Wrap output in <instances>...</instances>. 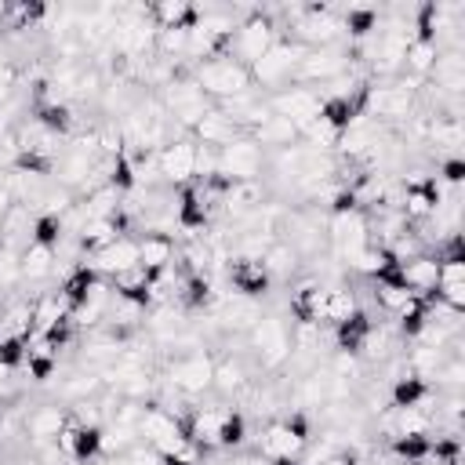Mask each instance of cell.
I'll list each match as a JSON object with an SVG mask.
<instances>
[{
    "instance_id": "cell-39",
    "label": "cell",
    "mask_w": 465,
    "mask_h": 465,
    "mask_svg": "<svg viewBox=\"0 0 465 465\" xmlns=\"http://www.w3.org/2000/svg\"><path fill=\"white\" fill-rule=\"evenodd\" d=\"M440 171H443V182H447V185H461V178H465V160H461V156H447V160L440 163Z\"/></svg>"
},
{
    "instance_id": "cell-34",
    "label": "cell",
    "mask_w": 465,
    "mask_h": 465,
    "mask_svg": "<svg viewBox=\"0 0 465 465\" xmlns=\"http://www.w3.org/2000/svg\"><path fill=\"white\" fill-rule=\"evenodd\" d=\"M389 450H392V458L400 461V465H407V461H429V450H432V440L429 436H392V443H389Z\"/></svg>"
},
{
    "instance_id": "cell-13",
    "label": "cell",
    "mask_w": 465,
    "mask_h": 465,
    "mask_svg": "<svg viewBox=\"0 0 465 465\" xmlns=\"http://www.w3.org/2000/svg\"><path fill=\"white\" fill-rule=\"evenodd\" d=\"M327 243L334 247V254H338L341 262H352L363 247H371V229H367L363 211L334 214V218L327 222Z\"/></svg>"
},
{
    "instance_id": "cell-12",
    "label": "cell",
    "mask_w": 465,
    "mask_h": 465,
    "mask_svg": "<svg viewBox=\"0 0 465 465\" xmlns=\"http://www.w3.org/2000/svg\"><path fill=\"white\" fill-rule=\"evenodd\" d=\"M153 163H156L160 182L178 185V189L189 185L196 178V142H193V134H182V138L167 142L163 149H156Z\"/></svg>"
},
{
    "instance_id": "cell-36",
    "label": "cell",
    "mask_w": 465,
    "mask_h": 465,
    "mask_svg": "<svg viewBox=\"0 0 465 465\" xmlns=\"http://www.w3.org/2000/svg\"><path fill=\"white\" fill-rule=\"evenodd\" d=\"M243 440H247V418L240 414V411H225V418H222V429H218V447H243Z\"/></svg>"
},
{
    "instance_id": "cell-33",
    "label": "cell",
    "mask_w": 465,
    "mask_h": 465,
    "mask_svg": "<svg viewBox=\"0 0 465 465\" xmlns=\"http://www.w3.org/2000/svg\"><path fill=\"white\" fill-rule=\"evenodd\" d=\"M414 298H418V294H411L403 283H374V302H378V309L389 312L392 320H396Z\"/></svg>"
},
{
    "instance_id": "cell-11",
    "label": "cell",
    "mask_w": 465,
    "mask_h": 465,
    "mask_svg": "<svg viewBox=\"0 0 465 465\" xmlns=\"http://www.w3.org/2000/svg\"><path fill=\"white\" fill-rule=\"evenodd\" d=\"M269 109H272L276 116L291 120V124L302 131L305 124H312V120L320 116L323 98H320V91H316V87L287 84V87H280V91H272V94H269Z\"/></svg>"
},
{
    "instance_id": "cell-18",
    "label": "cell",
    "mask_w": 465,
    "mask_h": 465,
    "mask_svg": "<svg viewBox=\"0 0 465 465\" xmlns=\"http://www.w3.org/2000/svg\"><path fill=\"white\" fill-rule=\"evenodd\" d=\"M400 280H403V287L411 291V294H418V298H425V294H432L436 291V280H440V262H436V254H414V258H407V262H400Z\"/></svg>"
},
{
    "instance_id": "cell-40",
    "label": "cell",
    "mask_w": 465,
    "mask_h": 465,
    "mask_svg": "<svg viewBox=\"0 0 465 465\" xmlns=\"http://www.w3.org/2000/svg\"><path fill=\"white\" fill-rule=\"evenodd\" d=\"M272 465H302V458H280V461H272Z\"/></svg>"
},
{
    "instance_id": "cell-6",
    "label": "cell",
    "mask_w": 465,
    "mask_h": 465,
    "mask_svg": "<svg viewBox=\"0 0 465 465\" xmlns=\"http://www.w3.org/2000/svg\"><path fill=\"white\" fill-rule=\"evenodd\" d=\"M247 345L254 349L262 371L283 367L291 360V327H287V320H280L272 312L269 316H258L251 323V331H247Z\"/></svg>"
},
{
    "instance_id": "cell-15",
    "label": "cell",
    "mask_w": 465,
    "mask_h": 465,
    "mask_svg": "<svg viewBox=\"0 0 465 465\" xmlns=\"http://www.w3.org/2000/svg\"><path fill=\"white\" fill-rule=\"evenodd\" d=\"M305 450H309V443H305L283 418L269 421L265 432H262V440H258V454L269 458V461H280V458H302Z\"/></svg>"
},
{
    "instance_id": "cell-32",
    "label": "cell",
    "mask_w": 465,
    "mask_h": 465,
    "mask_svg": "<svg viewBox=\"0 0 465 465\" xmlns=\"http://www.w3.org/2000/svg\"><path fill=\"white\" fill-rule=\"evenodd\" d=\"M360 305H356V294L349 291V287H327V302H323V316H320V323H341V320H349L352 312H356Z\"/></svg>"
},
{
    "instance_id": "cell-8",
    "label": "cell",
    "mask_w": 465,
    "mask_h": 465,
    "mask_svg": "<svg viewBox=\"0 0 465 465\" xmlns=\"http://www.w3.org/2000/svg\"><path fill=\"white\" fill-rule=\"evenodd\" d=\"M211 374H214V360L207 349H193V352H178L174 360H167V389L182 392V396H200L211 389Z\"/></svg>"
},
{
    "instance_id": "cell-23",
    "label": "cell",
    "mask_w": 465,
    "mask_h": 465,
    "mask_svg": "<svg viewBox=\"0 0 465 465\" xmlns=\"http://www.w3.org/2000/svg\"><path fill=\"white\" fill-rule=\"evenodd\" d=\"M323 302H327V283H302L294 294H291V316L298 323H316L320 327V316H323Z\"/></svg>"
},
{
    "instance_id": "cell-17",
    "label": "cell",
    "mask_w": 465,
    "mask_h": 465,
    "mask_svg": "<svg viewBox=\"0 0 465 465\" xmlns=\"http://www.w3.org/2000/svg\"><path fill=\"white\" fill-rule=\"evenodd\" d=\"M98 276H116V272H124V269H134L138 265V240H131V236H120V240H113L105 251H98V254H91V262H87Z\"/></svg>"
},
{
    "instance_id": "cell-41",
    "label": "cell",
    "mask_w": 465,
    "mask_h": 465,
    "mask_svg": "<svg viewBox=\"0 0 465 465\" xmlns=\"http://www.w3.org/2000/svg\"><path fill=\"white\" fill-rule=\"evenodd\" d=\"M229 465H243V458H236V461H229Z\"/></svg>"
},
{
    "instance_id": "cell-4",
    "label": "cell",
    "mask_w": 465,
    "mask_h": 465,
    "mask_svg": "<svg viewBox=\"0 0 465 465\" xmlns=\"http://www.w3.org/2000/svg\"><path fill=\"white\" fill-rule=\"evenodd\" d=\"M305 51H309V47H302L298 40H291V36H276V44L251 65V80H254V87H258V91L269 87L265 94H272V91L294 84V73H298V62L305 58Z\"/></svg>"
},
{
    "instance_id": "cell-26",
    "label": "cell",
    "mask_w": 465,
    "mask_h": 465,
    "mask_svg": "<svg viewBox=\"0 0 465 465\" xmlns=\"http://www.w3.org/2000/svg\"><path fill=\"white\" fill-rule=\"evenodd\" d=\"M258 262H262V269L269 272V280H287V276H294V269H298V262H302V258H298V251H294L287 240H280V236H276V240L262 251V258H258Z\"/></svg>"
},
{
    "instance_id": "cell-30",
    "label": "cell",
    "mask_w": 465,
    "mask_h": 465,
    "mask_svg": "<svg viewBox=\"0 0 465 465\" xmlns=\"http://www.w3.org/2000/svg\"><path fill=\"white\" fill-rule=\"evenodd\" d=\"M105 385H102V374L98 371H73L65 381H62V400H69V403H80V400H94L98 392H102Z\"/></svg>"
},
{
    "instance_id": "cell-9",
    "label": "cell",
    "mask_w": 465,
    "mask_h": 465,
    "mask_svg": "<svg viewBox=\"0 0 465 465\" xmlns=\"http://www.w3.org/2000/svg\"><path fill=\"white\" fill-rule=\"evenodd\" d=\"M262 167H265V149L251 134H240L236 142L218 149V174L225 182H258Z\"/></svg>"
},
{
    "instance_id": "cell-21",
    "label": "cell",
    "mask_w": 465,
    "mask_h": 465,
    "mask_svg": "<svg viewBox=\"0 0 465 465\" xmlns=\"http://www.w3.org/2000/svg\"><path fill=\"white\" fill-rule=\"evenodd\" d=\"M171 262H174V240H171L167 232H145V236L138 240V265H142L149 276L171 269Z\"/></svg>"
},
{
    "instance_id": "cell-16",
    "label": "cell",
    "mask_w": 465,
    "mask_h": 465,
    "mask_svg": "<svg viewBox=\"0 0 465 465\" xmlns=\"http://www.w3.org/2000/svg\"><path fill=\"white\" fill-rule=\"evenodd\" d=\"M229 283L236 287L240 298H251V302L272 287V280L258 258H229Z\"/></svg>"
},
{
    "instance_id": "cell-31",
    "label": "cell",
    "mask_w": 465,
    "mask_h": 465,
    "mask_svg": "<svg viewBox=\"0 0 465 465\" xmlns=\"http://www.w3.org/2000/svg\"><path fill=\"white\" fill-rule=\"evenodd\" d=\"M392 352H396V334H392L385 323H371V331H367L363 341H360V356L385 363Z\"/></svg>"
},
{
    "instance_id": "cell-7",
    "label": "cell",
    "mask_w": 465,
    "mask_h": 465,
    "mask_svg": "<svg viewBox=\"0 0 465 465\" xmlns=\"http://www.w3.org/2000/svg\"><path fill=\"white\" fill-rule=\"evenodd\" d=\"M138 440L163 458V454H171V450H178L185 443V429L163 403L145 400L142 403V418H138Z\"/></svg>"
},
{
    "instance_id": "cell-25",
    "label": "cell",
    "mask_w": 465,
    "mask_h": 465,
    "mask_svg": "<svg viewBox=\"0 0 465 465\" xmlns=\"http://www.w3.org/2000/svg\"><path fill=\"white\" fill-rule=\"evenodd\" d=\"M58 251L40 247V243H25L18 251V280H47L54 272Z\"/></svg>"
},
{
    "instance_id": "cell-29",
    "label": "cell",
    "mask_w": 465,
    "mask_h": 465,
    "mask_svg": "<svg viewBox=\"0 0 465 465\" xmlns=\"http://www.w3.org/2000/svg\"><path fill=\"white\" fill-rule=\"evenodd\" d=\"M429 396H432V385H429L425 378H414V374L396 378L392 389H389V403H392V411H400V407H418V403H425Z\"/></svg>"
},
{
    "instance_id": "cell-27",
    "label": "cell",
    "mask_w": 465,
    "mask_h": 465,
    "mask_svg": "<svg viewBox=\"0 0 465 465\" xmlns=\"http://www.w3.org/2000/svg\"><path fill=\"white\" fill-rule=\"evenodd\" d=\"M33 124L51 131L54 138H65L73 131V109H69V102H40V105H33Z\"/></svg>"
},
{
    "instance_id": "cell-19",
    "label": "cell",
    "mask_w": 465,
    "mask_h": 465,
    "mask_svg": "<svg viewBox=\"0 0 465 465\" xmlns=\"http://www.w3.org/2000/svg\"><path fill=\"white\" fill-rule=\"evenodd\" d=\"M240 134H243V131H240V127H236V124H232L218 105H214V109H211V113L193 127V142H196V145H211V149H222V145L236 142Z\"/></svg>"
},
{
    "instance_id": "cell-22",
    "label": "cell",
    "mask_w": 465,
    "mask_h": 465,
    "mask_svg": "<svg viewBox=\"0 0 465 465\" xmlns=\"http://www.w3.org/2000/svg\"><path fill=\"white\" fill-rule=\"evenodd\" d=\"M149 18L156 29H193L200 22V7L185 0H160V4H149Z\"/></svg>"
},
{
    "instance_id": "cell-1",
    "label": "cell",
    "mask_w": 465,
    "mask_h": 465,
    "mask_svg": "<svg viewBox=\"0 0 465 465\" xmlns=\"http://www.w3.org/2000/svg\"><path fill=\"white\" fill-rule=\"evenodd\" d=\"M418 80H407V76H396V80H385V84H367L363 87V98H360V116L374 120V124H403L414 116V105H418Z\"/></svg>"
},
{
    "instance_id": "cell-37",
    "label": "cell",
    "mask_w": 465,
    "mask_h": 465,
    "mask_svg": "<svg viewBox=\"0 0 465 465\" xmlns=\"http://www.w3.org/2000/svg\"><path fill=\"white\" fill-rule=\"evenodd\" d=\"M109 461H113V465H163L160 454H156L153 447H145V443H134L131 450H124V454L109 458Z\"/></svg>"
},
{
    "instance_id": "cell-24",
    "label": "cell",
    "mask_w": 465,
    "mask_h": 465,
    "mask_svg": "<svg viewBox=\"0 0 465 465\" xmlns=\"http://www.w3.org/2000/svg\"><path fill=\"white\" fill-rule=\"evenodd\" d=\"M251 138H254L262 149L280 153V149H287V145H298V127H294L291 120L276 116V113H269V116L251 131Z\"/></svg>"
},
{
    "instance_id": "cell-3",
    "label": "cell",
    "mask_w": 465,
    "mask_h": 465,
    "mask_svg": "<svg viewBox=\"0 0 465 465\" xmlns=\"http://www.w3.org/2000/svg\"><path fill=\"white\" fill-rule=\"evenodd\" d=\"M156 102L163 105V113L171 116V124H174V127H182L185 134H193V127H196L211 109H214V102L200 91V84L193 80V73L174 76L167 87H160Z\"/></svg>"
},
{
    "instance_id": "cell-14",
    "label": "cell",
    "mask_w": 465,
    "mask_h": 465,
    "mask_svg": "<svg viewBox=\"0 0 465 465\" xmlns=\"http://www.w3.org/2000/svg\"><path fill=\"white\" fill-rule=\"evenodd\" d=\"M65 421H69V407H62V403H40V407H33L22 418V432H25V440L33 447H40V443L58 440V432L65 429Z\"/></svg>"
},
{
    "instance_id": "cell-10",
    "label": "cell",
    "mask_w": 465,
    "mask_h": 465,
    "mask_svg": "<svg viewBox=\"0 0 465 465\" xmlns=\"http://www.w3.org/2000/svg\"><path fill=\"white\" fill-rule=\"evenodd\" d=\"M341 73H349V47L341 44H327V47H309L305 58L298 62V73H294V84H331L338 80Z\"/></svg>"
},
{
    "instance_id": "cell-5",
    "label": "cell",
    "mask_w": 465,
    "mask_h": 465,
    "mask_svg": "<svg viewBox=\"0 0 465 465\" xmlns=\"http://www.w3.org/2000/svg\"><path fill=\"white\" fill-rule=\"evenodd\" d=\"M272 44H276V18H272L269 11H262V7H254L247 18L236 22L225 54H232L236 62H243V65L251 69Z\"/></svg>"
},
{
    "instance_id": "cell-38",
    "label": "cell",
    "mask_w": 465,
    "mask_h": 465,
    "mask_svg": "<svg viewBox=\"0 0 465 465\" xmlns=\"http://www.w3.org/2000/svg\"><path fill=\"white\" fill-rule=\"evenodd\" d=\"M163 465H200V447H193L189 440L178 447V450H171V454H163L160 458Z\"/></svg>"
},
{
    "instance_id": "cell-20",
    "label": "cell",
    "mask_w": 465,
    "mask_h": 465,
    "mask_svg": "<svg viewBox=\"0 0 465 465\" xmlns=\"http://www.w3.org/2000/svg\"><path fill=\"white\" fill-rule=\"evenodd\" d=\"M211 389L218 396H236L247 389V363L240 352H225L214 360V374H211Z\"/></svg>"
},
{
    "instance_id": "cell-2",
    "label": "cell",
    "mask_w": 465,
    "mask_h": 465,
    "mask_svg": "<svg viewBox=\"0 0 465 465\" xmlns=\"http://www.w3.org/2000/svg\"><path fill=\"white\" fill-rule=\"evenodd\" d=\"M193 80L200 84V91L218 105V102H229L243 91L254 87L251 80V69L243 62H236L232 54H218V58H207L200 65H193Z\"/></svg>"
},
{
    "instance_id": "cell-28",
    "label": "cell",
    "mask_w": 465,
    "mask_h": 465,
    "mask_svg": "<svg viewBox=\"0 0 465 465\" xmlns=\"http://www.w3.org/2000/svg\"><path fill=\"white\" fill-rule=\"evenodd\" d=\"M425 403H429V400H425ZM425 403L392 411L389 432H392V436H429V429H432V414L425 411Z\"/></svg>"
},
{
    "instance_id": "cell-35",
    "label": "cell",
    "mask_w": 465,
    "mask_h": 465,
    "mask_svg": "<svg viewBox=\"0 0 465 465\" xmlns=\"http://www.w3.org/2000/svg\"><path fill=\"white\" fill-rule=\"evenodd\" d=\"M62 236H65V229H62V218H54V214H36L33 218V232H29V243H40V247H58L62 243Z\"/></svg>"
}]
</instances>
